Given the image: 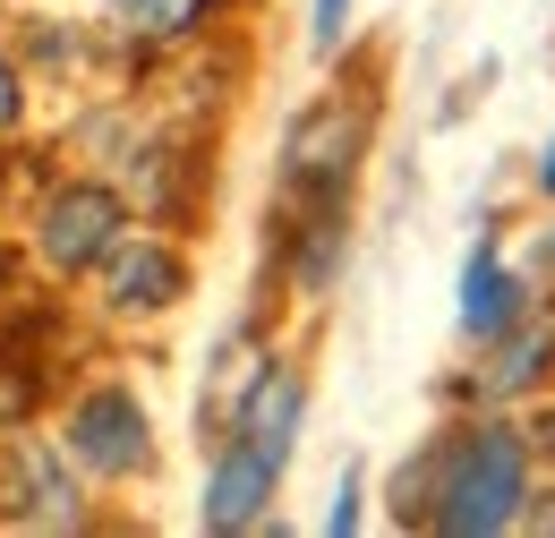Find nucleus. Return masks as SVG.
<instances>
[{
	"label": "nucleus",
	"instance_id": "obj_11",
	"mask_svg": "<svg viewBox=\"0 0 555 538\" xmlns=\"http://www.w3.org/2000/svg\"><path fill=\"white\" fill-rule=\"evenodd\" d=\"M547 359H555V334L530 325L521 342H504V359L487 368V385H495V394H521V385H539V376H547Z\"/></svg>",
	"mask_w": 555,
	"mask_h": 538
},
{
	"label": "nucleus",
	"instance_id": "obj_16",
	"mask_svg": "<svg viewBox=\"0 0 555 538\" xmlns=\"http://www.w3.org/2000/svg\"><path fill=\"white\" fill-rule=\"evenodd\" d=\"M539 180H547V189H555V145H547V171H539Z\"/></svg>",
	"mask_w": 555,
	"mask_h": 538
},
{
	"label": "nucleus",
	"instance_id": "obj_12",
	"mask_svg": "<svg viewBox=\"0 0 555 538\" xmlns=\"http://www.w3.org/2000/svg\"><path fill=\"white\" fill-rule=\"evenodd\" d=\"M350 26V0H317V17H308V35H317V52H334Z\"/></svg>",
	"mask_w": 555,
	"mask_h": 538
},
{
	"label": "nucleus",
	"instance_id": "obj_14",
	"mask_svg": "<svg viewBox=\"0 0 555 538\" xmlns=\"http://www.w3.org/2000/svg\"><path fill=\"white\" fill-rule=\"evenodd\" d=\"M334 530H359V478H343V504H334Z\"/></svg>",
	"mask_w": 555,
	"mask_h": 538
},
{
	"label": "nucleus",
	"instance_id": "obj_15",
	"mask_svg": "<svg viewBox=\"0 0 555 538\" xmlns=\"http://www.w3.org/2000/svg\"><path fill=\"white\" fill-rule=\"evenodd\" d=\"M521 445H539V453H555V410H547V419H530V436H521Z\"/></svg>",
	"mask_w": 555,
	"mask_h": 538
},
{
	"label": "nucleus",
	"instance_id": "obj_10",
	"mask_svg": "<svg viewBox=\"0 0 555 538\" xmlns=\"http://www.w3.org/2000/svg\"><path fill=\"white\" fill-rule=\"evenodd\" d=\"M129 35H145V43H171V35H189L197 17H206V0H103Z\"/></svg>",
	"mask_w": 555,
	"mask_h": 538
},
{
	"label": "nucleus",
	"instance_id": "obj_8",
	"mask_svg": "<svg viewBox=\"0 0 555 538\" xmlns=\"http://www.w3.org/2000/svg\"><path fill=\"white\" fill-rule=\"evenodd\" d=\"M504 325H521V282L504 273L495 248H470V266H462V334H504Z\"/></svg>",
	"mask_w": 555,
	"mask_h": 538
},
{
	"label": "nucleus",
	"instance_id": "obj_7",
	"mask_svg": "<svg viewBox=\"0 0 555 538\" xmlns=\"http://www.w3.org/2000/svg\"><path fill=\"white\" fill-rule=\"evenodd\" d=\"M180 257L171 248H112V273H103V299L120 317H145V308H171L180 299Z\"/></svg>",
	"mask_w": 555,
	"mask_h": 538
},
{
	"label": "nucleus",
	"instance_id": "obj_2",
	"mask_svg": "<svg viewBox=\"0 0 555 538\" xmlns=\"http://www.w3.org/2000/svg\"><path fill=\"white\" fill-rule=\"evenodd\" d=\"M359 137H367V120H359L350 103L308 112V120L291 129V154H282L291 197H308L317 214H334V205H343V189H350V171H359Z\"/></svg>",
	"mask_w": 555,
	"mask_h": 538
},
{
	"label": "nucleus",
	"instance_id": "obj_6",
	"mask_svg": "<svg viewBox=\"0 0 555 538\" xmlns=\"http://www.w3.org/2000/svg\"><path fill=\"white\" fill-rule=\"evenodd\" d=\"M0 487H9V522H35V530H77L69 471H61L35 436H17V445L0 453Z\"/></svg>",
	"mask_w": 555,
	"mask_h": 538
},
{
	"label": "nucleus",
	"instance_id": "obj_4",
	"mask_svg": "<svg viewBox=\"0 0 555 538\" xmlns=\"http://www.w3.org/2000/svg\"><path fill=\"white\" fill-rule=\"evenodd\" d=\"M112 240H120V197L112 189H94V180H77L61 197L43 205V257L61 273H86L112 257Z\"/></svg>",
	"mask_w": 555,
	"mask_h": 538
},
{
	"label": "nucleus",
	"instance_id": "obj_3",
	"mask_svg": "<svg viewBox=\"0 0 555 538\" xmlns=\"http://www.w3.org/2000/svg\"><path fill=\"white\" fill-rule=\"evenodd\" d=\"M282 462H291V445L240 419V436L222 445L214 487H206V530H248V522L266 513V496H274V471H282Z\"/></svg>",
	"mask_w": 555,
	"mask_h": 538
},
{
	"label": "nucleus",
	"instance_id": "obj_1",
	"mask_svg": "<svg viewBox=\"0 0 555 538\" xmlns=\"http://www.w3.org/2000/svg\"><path fill=\"white\" fill-rule=\"evenodd\" d=\"M521 436L513 427H470L462 445L436 453V530L487 538L521 513Z\"/></svg>",
	"mask_w": 555,
	"mask_h": 538
},
{
	"label": "nucleus",
	"instance_id": "obj_13",
	"mask_svg": "<svg viewBox=\"0 0 555 538\" xmlns=\"http://www.w3.org/2000/svg\"><path fill=\"white\" fill-rule=\"evenodd\" d=\"M17 103H26V94H17V68L0 61V129H9V120H17Z\"/></svg>",
	"mask_w": 555,
	"mask_h": 538
},
{
	"label": "nucleus",
	"instance_id": "obj_5",
	"mask_svg": "<svg viewBox=\"0 0 555 538\" xmlns=\"http://www.w3.org/2000/svg\"><path fill=\"white\" fill-rule=\"evenodd\" d=\"M69 445H77L86 471L129 478V471H145V410L129 394H86L77 419H69Z\"/></svg>",
	"mask_w": 555,
	"mask_h": 538
},
{
	"label": "nucleus",
	"instance_id": "obj_9",
	"mask_svg": "<svg viewBox=\"0 0 555 538\" xmlns=\"http://www.w3.org/2000/svg\"><path fill=\"white\" fill-rule=\"evenodd\" d=\"M257 350L248 342H222L214 350V385H206V427L222 436V427H240V410H248V394H257Z\"/></svg>",
	"mask_w": 555,
	"mask_h": 538
}]
</instances>
